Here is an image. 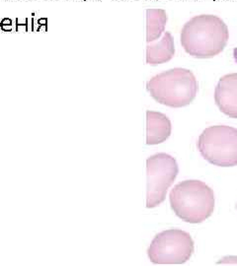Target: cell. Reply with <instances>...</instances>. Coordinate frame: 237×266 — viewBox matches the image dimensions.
I'll return each instance as SVG.
<instances>
[{"instance_id":"1","label":"cell","mask_w":237,"mask_h":266,"mask_svg":"<svg viewBox=\"0 0 237 266\" xmlns=\"http://www.w3.org/2000/svg\"><path fill=\"white\" fill-rule=\"evenodd\" d=\"M229 40L227 25L218 16L197 15L181 30L180 41L184 51L196 58H211L223 51Z\"/></svg>"},{"instance_id":"2","label":"cell","mask_w":237,"mask_h":266,"mask_svg":"<svg viewBox=\"0 0 237 266\" xmlns=\"http://www.w3.org/2000/svg\"><path fill=\"white\" fill-rule=\"evenodd\" d=\"M146 89L157 103L178 109L195 100L199 85L191 70L177 67L152 77L147 82Z\"/></svg>"},{"instance_id":"3","label":"cell","mask_w":237,"mask_h":266,"mask_svg":"<svg viewBox=\"0 0 237 266\" xmlns=\"http://www.w3.org/2000/svg\"><path fill=\"white\" fill-rule=\"evenodd\" d=\"M171 208L180 219L191 224L207 220L214 210V193L201 181H184L169 195Z\"/></svg>"},{"instance_id":"4","label":"cell","mask_w":237,"mask_h":266,"mask_svg":"<svg viewBox=\"0 0 237 266\" xmlns=\"http://www.w3.org/2000/svg\"><path fill=\"white\" fill-rule=\"evenodd\" d=\"M202 157L217 167L237 166V129L227 125L205 128L198 140Z\"/></svg>"},{"instance_id":"5","label":"cell","mask_w":237,"mask_h":266,"mask_svg":"<svg viewBox=\"0 0 237 266\" xmlns=\"http://www.w3.org/2000/svg\"><path fill=\"white\" fill-rule=\"evenodd\" d=\"M194 252V240L189 233L170 229L155 236L147 254L154 264H183Z\"/></svg>"},{"instance_id":"6","label":"cell","mask_w":237,"mask_h":266,"mask_svg":"<svg viewBox=\"0 0 237 266\" xmlns=\"http://www.w3.org/2000/svg\"><path fill=\"white\" fill-rule=\"evenodd\" d=\"M146 171V207L154 208L165 200L168 189L178 176L179 168L175 158L166 153H158L147 159Z\"/></svg>"},{"instance_id":"7","label":"cell","mask_w":237,"mask_h":266,"mask_svg":"<svg viewBox=\"0 0 237 266\" xmlns=\"http://www.w3.org/2000/svg\"><path fill=\"white\" fill-rule=\"evenodd\" d=\"M214 102L225 115L237 118V73L222 76L214 90Z\"/></svg>"},{"instance_id":"8","label":"cell","mask_w":237,"mask_h":266,"mask_svg":"<svg viewBox=\"0 0 237 266\" xmlns=\"http://www.w3.org/2000/svg\"><path fill=\"white\" fill-rule=\"evenodd\" d=\"M146 144L157 145L166 141L171 135V121L164 114L147 110Z\"/></svg>"},{"instance_id":"9","label":"cell","mask_w":237,"mask_h":266,"mask_svg":"<svg viewBox=\"0 0 237 266\" xmlns=\"http://www.w3.org/2000/svg\"><path fill=\"white\" fill-rule=\"evenodd\" d=\"M174 54H175V46L173 36L170 32H164L157 42L147 46L146 62L150 65L162 64L171 60Z\"/></svg>"},{"instance_id":"10","label":"cell","mask_w":237,"mask_h":266,"mask_svg":"<svg viewBox=\"0 0 237 266\" xmlns=\"http://www.w3.org/2000/svg\"><path fill=\"white\" fill-rule=\"evenodd\" d=\"M168 15L163 9H148L146 11V41L149 42L160 39L165 32Z\"/></svg>"},{"instance_id":"11","label":"cell","mask_w":237,"mask_h":266,"mask_svg":"<svg viewBox=\"0 0 237 266\" xmlns=\"http://www.w3.org/2000/svg\"><path fill=\"white\" fill-rule=\"evenodd\" d=\"M16 31L17 32H28L29 28H28V18L25 19V22L20 23L19 18L16 19Z\"/></svg>"},{"instance_id":"12","label":"cell","mask_w":237,"mask_h":266,"mask_svg":"<svg viewBox=\"0 0 237 266\" xmlns=\"http://www.w3.org/2000/svg\"><path fill=\"white\" fill-rule=\"evenodd\" d=\"M48 26V19L47 18H40V19L38 20V31L43 27V28H47Z\"/></svg>"},{"instance_id":"13","label":"cell","mask_w":237,"mask_h":266,"mask_svg":"<svg viewBox=\"0 0 237 266\" xmlns=\"http://www.w3.org/2000/svg\"><path fill=\"white\" fill-rule=\"evenodd\" d=\"M12 25H13V22L9 18H4L0 23V26H12Z\"/></svg>"},{"instance_id":"14","label":"cell","mask_w":237,"mask_h":266,"mask_svg":"<svg viewBox=\"0 0 237 266\" xmlns=\"http://www.w3.org/2000/svg\"><path fill=\"white\" fill-rule=\"evenodd\" d=\"M0 29L4 32H10L12 31V26H0Z\"/></svg>"},{"instance_id":"15","label":"cell","mask_w":237,"mask_h":266,"mask_svg":"<svg viewBox=\"0 0 237 266\" xmlns=\"http://www.w3.org/2000/svg\"><path fill=\"white\" fill-rule=\"evenodd\" d=\"M236 209H237V203H236Z\"/></svg>"}]
</instances>
